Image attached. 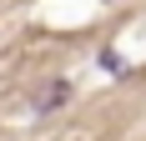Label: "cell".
<instances>
[{
	"label": "cell",
	"mask_w": 146,
	"mask_h": 141,
	"mask_svg": "<svg viewBox=\"0 0 146 141\" xmlns=\"http://www.w3.org/2000/svg\"><path fill=\"white\" fill-rule=\"evenodd\" d=\"M66 96H71V91H66V81H56V86H50V91L40 96V106H35V111H56V106H60Z\"/></svg>",
	"instance_id": "obj_1"
}]
</instances>
